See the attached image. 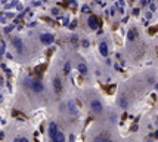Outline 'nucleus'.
<instances>
[{
	"label": "nucleus",
	"mask_w": 158,
	"mask_h": 142,
	"mask_svg": "<svg viewBox=\"0 0 158 142\" xmlns=\"http://www.w3.org/2000/svg\"><path fill=\"white\" fill-rule=\"evenodd\" d=\"M99 49H101V53H102V56H106V55H108V44H106V43H101Z\"/></svg>",
	"instance_id": "obj_8"
},
{
	"label": "nucleus",
	"mask_w": 158,
	"mask_h": 142,
	"mask_svg": "<svg viewBox=\"0 0 158 142\" xmlns=\"http://www.w3.org/2000/svg\"><path fill=\"white\" fill-rule=\"evenodd\" d=\"M90 108H92V111L96 112V114H99V112L103 111V105H102V102L98 101V99H95V101L90 102Z\"/></svg>",
	"instance_id": "obj_1"
},
{
	"label": "nucleus",
	"mask_w": 158,
	"mask_h": 142,
	"mask_svg": "<svg viewBox=\"0 0 158 142\" xmlns=\"http://www.w3.org/2000/svg\"><path fill=\"white\" fill-rule=\"evenodd\" d=\"M53 86H55V90H56L58 93H61L62 84H61V80H59V79H55V80H53Z\"/></svg>",
	"instance_id": "obj_9"
},
{
	"label": "nucleus",
	"mask_w": 158,
	"mask_h": 142,
	"mask_svg": "<svg viewBox=\"0 0 158 142\" xmlns=\"http://www.w3.org/2000/svg\"><path fill=\"white\" fill-rule=\"evenodd\" d=\"M93 142H111V141L105 136H96V138H93Z\"/></svg>",
	"instance_id": "obj_11"
},
{
	"label": "nucleus",
	"mask_w": 158,
	"mask_h": 142,
	"mask_svg": "<svg viewBox=\"0 0 158 142\" xmlns=\"http://www.w3.org/2000/svg\"><path fill=\"white\" fill-rule=\"evenodd\" d=\"M117 104L121 107V108H127L129 107V101L123 96V95H120V96H118V99H117Z\"/></svg>",
	"instance_id": "obj_5"
},
{
	"label": "nucleus",
	"mask_w": 158,
	"mask_h": 142,
	"mask_svg": "<svg viewBox=\"0 0 158 142\" xmlns=\"http://www.w3.org/2000/svg\"><path fill=\"white\" fill-rule=\"evenodd\" d=\"M15 142H30V141H28L27 138H16Z\"/></svg>",
	"instance_id": "obj_14"
},
{
	"label": "nucleus",
	"mask_w": 158,
	"mask_h": 142,
	"mask_svg": "<svg viewBox=\"0 0 158 142\" xmlns=\"http://www.w3.org/2000/svg\"><path fill=\"white\" fill-rule=\"evenodd\" d=\"M89 27H90V28H93V30H96V28L99 27V24H98V18H96V16H90V18H89Z\"/></svg>",
	"instance_id": "obj_4"
},
{
	"label": "nucleus",
	"mask_w": 158,
	"mask_h": 142,
	"mask_svg": "<svg viewBox=\"0 0 158 142\" xmlns=\"http://www.w3.org/2000/svg\"><path fill=\"white\" fill-rule=\"evenodd\" d=\"M13 44L16 46V49H18L19 52L24 51V44H22V41H21L19 39H13Z\"/></svg>",
	"instance_id": "obj_7"
},
{
	"label": "nucleus",
	"mask_w": 158,
	"mask_h": 142,
	"mask_svg": "<svg viewBox=\"0 0 158 142\" xmlns=\"http://www.w3.org/2000/svg\"><path fill=\"white\" fill-rule=\"evenodd\" d=\"M56 132H58V126H56V123H50V126H49V135H50V138H52Z\"/></svg>",
	"instance_id": "obj_10"
},
{
	"label": "nucleus",
	"mask_w": 158,
	"mask_h": 142,
	"mask_svg": "<svg viewBox=\"0 0 158 142\" xmlns=\"http://www.w3.org/2000/svg\"><path fill=\"white\" fill-rule=\"evenodd\" d=\"M40 39H41V41H43L44 44H50V43L53 41V36H50V34H43Z\"/></svg>",
	"instance_id": "obj_6"
},
{
	"label": "nucleus",
	"mask_w": 158,
	"mask_h": 142,
	"mask_svg": "<svg viewBox=\"0 0 158 142\" xmlns=\"http://www.w3.org/2000/svg\"><path fill=\"white\" fill-rule=\"evenodd\" d=\"M52 142H65V136H64V133L58 130V132L52 136Z\"/></svg>",
	"instance_id": "obj_3"
},
{
	"label": "nucleus",
	"mask_w": 158,
	"mask_h": 142,
	"mask_svg": "<svg viewBox=\"0 0 158 142\" xmlns=\"http://www.w3.org/2000/svg\"><path fill=\"white\" fill-rule=\"evenodd\" d=\"M127 37H129V40H134V39H136V30H130Z\"/></svg>",
	"instance_id": "obj_13"
},
{
	"label": "nucleus",
	"mask_w": 158,
	"mask_h": 142,
	"mask_svg": "<svg viewBox=\"0 0 158 142\" xmlns=\"http://www.w3.org/2000/svg\"><path fill=\"white\" fill-rule=\"evenodd\" d=\"M31 89L36 92V93H40V92H43V84H41V82H38V80H34V82H31Z\"/></svg>",
	"instance_id": "obj_2"
},
{
	"label": "nucleus",
	"mask_w": 158,
	"mask_h": 142,
	"mask_svg": "<svg viewBox=\"0 0 158 142\" xmlns=\"http://www.w3.org/2000/svg\"><path fill=\"white\" fill-rule=\"evenodd\" d=\"M78 71L81 74H86L87 73V67H86V64H78Z\"/></svg>",
	"instance_id": "obj_12"
}]
</instances>
